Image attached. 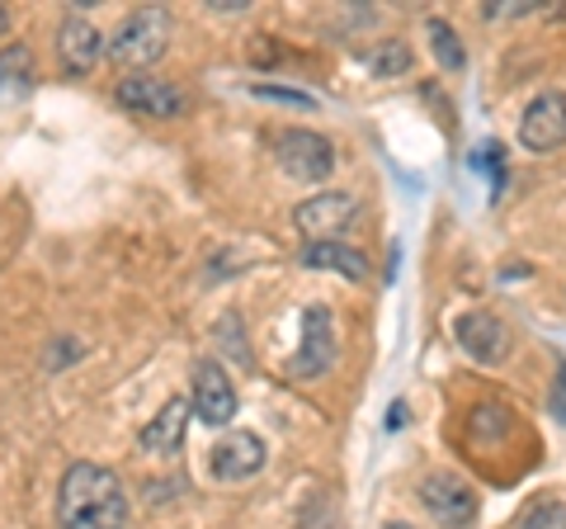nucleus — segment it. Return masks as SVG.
Wrapping results in <instances>:
<instances>
[{
  "instance_id": "nucleus-1",
  "label": "nucleus",
  "mask_w": 566,
  "mask_h": 529,
  "mask_svg": "<svg viewBox=\"0 0 566 529\" xmlns=\"http://www.w3.org/2000/svg\"><path fill=\"white\" fill-rule=\"evenodd\" d=\"M62 529H123L128 525V497L114 468L104 464H71L57 497Z\"/></svg>"
},
{
  "instance_id": "nucleus-2",
  "label": "nucleus",
  "mask_w": 566,
  "mask_h": 529,
  "mask_svg": "<svg viewBox=\"0 0 566 529\" xmlns=\"http://www.w3.org/2000/svg\"><path fill=\"white\" fill-rule=\"evenodd\" d=\"M170 43V14L161 6H147V10H133L128 20L118 24L114 43H109V62L123 66L128 76H137L142 66L161 62V52Z\"/></svg>"
},
{
  "instance_id": "nucleus-3",
  "label": "nucleus",
  "mask_w": 566,
  "mask_h": 529,
  "mask_svg": "<svg viewBox=\"0 0 566 529\" xmlns=\"http://www.w3.org/2000/svg\"><path fill=\"white\" fill-rule=\"evenodd\" d=\"M189 412L203 421V426L222 431L237 421V387L227 378V369L218 360H199L193 364V393H189Z\"/></svg>"
},
{
  "instance_id": "nucleus-4",
  "label": "nucleus",
  "mask_w": 566,
  "mask_h": 529,
  "mask_svg": "<svg viewBox=\"0 0 566 529\" xmlns=\"http://www.w3.org/2000/svg\"><path fill=\"white\" fill-rule=\"evenodd\" d=\"M354 218H359V199L345 194V189L312 194V199H303V204H297V214H293L297 232L307 237V246L312 241H340V232H345Z\"/></svg>"
},
{
  "instance_id": "nucleus-5",
  "label": "nucleus",
  "mask_w": 566,
  "mask_h": 529,
  "mask_svg": "<svg viewBox=\"0 0 566 529\" xmlns=\"http://www.w3.org/2000/svg\"><path fill=\"white\" fill-rule=\"evenodd\" d=\"M420 501L439 529H468L476 520V491L458 473H430L420 483Z\"/></svg>"
},
{
  "instance_id": "nucleus-6",
  "label": "nucleus",
  "mask_w": 566,
  "mask_h": 529,
  "mask_svg": "<svg viewBox=\"0 0 566 529\" xmlns=\"http://www.w3.org/2000/svg\"><path fill=\"white\" fill-rule=\"evenodd\" d=\"M274 152H279V166L289 170L293 180H307V185H322L331 175V166H335L331 143L322 133H307V128H289L274 143Z\"/></svg>"
},
{
  "instance_id": "nucleus-7",
  "label": "nucleus",
  "mask_w": 566,
  "mask_h": 529,
  "mask_svg": "<svg viewBox=\"0 0 566 529\" xmlns=\"http://www.w3.org/2000/svg\"><path fill=\"white\" fill-rule=\"evenodd\" d=\"M520 143L528 152H557L566 147V95L562 91H543L520 118Z\"/></svg>"
},
{
  "instance_id": "nucleus-8",
  "label": "nucleus",
  "mask_w": 566,
  "mask_h": 529,
  "mask_svg": "<svg viewBox=\"0 0 566 529\" xmlns=\"http://www.w3.org/2000/svg\"><path fill=\"white\" fill-rule=\"evenodd\" d=\"M118 104L123 110H133L142 118H175V114H185V91L180 85H170L161 76H123L118 81Z\"/></svg>"
},
{
  "instance_id": "nucleus-9",
  "label": "nucleus",
  "mask_w": 566,
  "mask_h": 529,
  "mask_svg": "<svg viewBox=\"0 0 566 529\" xmlns=\"http://www.w3.org/2000/svg\"><path fill=\"white\" fill-rule=\"evenodd\" d=\"M331 364H335V317H331V308L316 303L303 312V355L289 364V374L316 378V374H326Z\"/></svg>"
},
{
  "instance_id": "nucleus-10",
  "label": "nucleus",
  "mask_w": 566,
  "mask_h": 529,
  "mask_svg": "<svg viewBox=\"0 0 566 529\" xmlns=\"http://www.w3.org/2000/svg\"><path fill=\"white\" fill-rule=\"evenodd\" d=\"M453 331H458V345H463L476 364H501V360H505V350H510V331H505V322H501L495 312H486V308L463 312Z\"/></svg>"
},
{
  "instance_id": "nucleus-11",
  "label": "nucleus",
  "mask_w": 566,
  "mask_h": 529,
  "mask_svg": "<svg viewBox=\"0 0 566 529\" xmlns=\"http://www.w3.org/2000/svg\"><path fill=\"white\" fill-rule=\"evenodd\" d=\"M208 458H212V478H218V483H245V478H255V473L264 468V458H270V454H264L260 435L237 431V435H227Z\"/></svg>"
},
{
  "instance_id": "nucleus-12",
  "label": "nucleus",
  "mask_w": 566,
  "mask_h": 529,
  "mask_svg": "<svg viewBox=\"0 0 566 529\" xmlns=\"http://www.w3.org/2000/svg\"><path fill=\"white\" fill-rule=\"evenodd\" d=\"M104 39H99V29L91 20H81V14H71V20H62L57 29V58L71 76H85V72H95V62L104 58Z\"/></svg>"
},
{
  "instance_id": "nucleus-13",
  "label": "nucleus",
  "mask_w": 566,
  "mask_h": 529,
  "mask_svg": "<svg viewBox=\"0 0 566 529\" xmlns=\"http://www.w3.org/2000/svg\"><path fill=\"white\" fill-rule=\"evenodd\" d=\"M185 426H189V402L170 397L161 412H156V421L147 431H142V449L156 454V458H170L175 449L185 445Z\"/></svg>"
},
{
  "instance_id": "nucleus-14",
  "label": "nucleus",
  "mask_w": 566,
  "mask_h": 529,
  "mask_svg": "<svg viewBox=\"0 0 566 529\" xmlns=\"http://www.w3.org/2000/svg\"><path fill=\"white\" fill-rule=\"evenodd\" d=\"M303 264L307 270H335L345 279H364L368 274V260L345 241H312V246H303Z\"/></svg>"
},
{
  "instance_id": "nucleus-15",
  "label": "nucleus",
  "mask_w": 566,
  "mask_h": 529,
  "mask_svg": "<svg viewBox=\"0 0 566 529\" xmlns=\"http://www.w3.org/2000/svg\"><path fill=\"white\" fill-rule=\"evenodd\" d=\"M29 85H33V52L6 48L0 52V95H24Z\"/></svg>"
},
{
  "instance_id": "nucleus-16",
  "label": "nucleus",
  "mask_w": 566,
  "mask_h": 529,
  "mask_svg": "<svg viewBox=\"0 0 566 529\" xmlns=\"http://www.w3.org/2000/svg\"><path fill=\"white\" fill-rule=\"evenodd\" d=\"M515 529H566V501H534Z\"/></svg>"
},
{
  "instance_id": "nucleus-17",
  "label": "nucleus",
  "mask_w": 566,
  "mask_h": 529,
  "mask_svg": "<svg viewBox=\"0 0 566 529\" xmlns=\"http://www.w3.org/2000/svg\"><path fill=\"white\" fill-rule=\"evenodd\" d=\"M430 43H434V58L449 66V72H458L468 58H463V48H458V33L444 24V20H430Z\"/></svg>"
},
{
  "instance_id": "nucleus-18",
  "label": "nucleus",
  "mask_w": 566,
  "mask_h": 529,
  "mask_svg": "<svg viewBox=\"0 0 566 529\" xmlns=\"http://www.w3.org/2000/svg\"><path fill=\"white\" fill-rule=\"evenodd\" d=\"M374 66H378L382 76H387V72H406V66H411V52H406L401 43H387L378 58H374Z\"/></svg>"
},
{
  "instance_id": "nucleus-19",
  "label": "nucleus",
  "mask_w": 566,
  "mask_h": 529,
  "mask_svg": "<svg viewBox=\"0 0 566 529\" xmlns=\"http://www.w3.org/2000/svg\"><path fill=\"white\" fill-rule=\"evenodd\" d=\"M547 407H553V416L566 426V364L557 369V383H553V397H547Z\"/></svg>"
},
{
  "instance_id": "nucleus-20",
  "label": "nucleus",
  "mask_w": 566,
  "mask_h": 529,
  "mask_svg": "<svg viewBox=\"0 0 566 529\" xmlns=\"http://www.w3.org/2000/svg\"><path fill=\"white\" fill-rule=\"evenodd\" d=\"M255 95H264V100H289V104H303V110H312V95H297V91H279V85H255Z\"/></svg>"
},
{
  "instance_id": "nucleus-21",
  "label": "nucleus",
  "mask_w": 566,
  "mask_h": 529,
  "mask_svg": "<svg viewBox=\"0 0 566 529\" xmlns=\"http://www.w3.org/2000/svg\"><path fill=\"white\" fill-rule=\"evenodd\" d=\"M10 29V14H6V6H0V33H6Z\"/></svg>"
},
{
  "instance_id": "nucleus-22",
  "label": "nucleus",
  "mask_w": 566,
  "mask_h": 529,
  "mask_svg": "<svg viewBox=\"0 0 566 529\" xmlns=\"http://www.w3.org/2000/svg\"><path fill=\"white\" fill-rule=\"evenodd\" d=\"M387 529H416V525H387Z\"/></svg>"
}]
</instances>
